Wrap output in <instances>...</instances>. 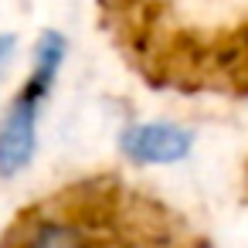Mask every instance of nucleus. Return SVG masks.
I'll return each instance as SVG.
<instances>
[{"instance_id": "1", "label": "nucleus", "mask_w": 248, "mask_h": 248, "mask_svg": "<svg viewBox=\"0 0 248 248\" xmlns=\"http://www.w3.org/2000/svg\"><path fill=\"white\" fill-rule=\"evenodd\" d=\"M55 75L58 72H48V68L34 65L28 85L17 92V99L11 102L7 116L0 119V177H14V173H21L34 160V146H38V102L48 95Z\"/></svg>"}, {"instance_id": "2", "label": "nucleus", "mask_w": 248, "mask_h": 248, "mask_svg": "<svg viewBox=\"0 0 248 248\" xmlns=\"http://www.w3.org/2000/svg\"><path fill=\"white\" fill-rule=\"evenodd\" d=\"M119 146L133 163H143V167L180 163L194 146V133L177 123H140L123 129Z\"/></svg>"}]
</instances>
